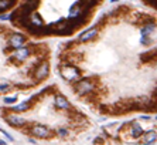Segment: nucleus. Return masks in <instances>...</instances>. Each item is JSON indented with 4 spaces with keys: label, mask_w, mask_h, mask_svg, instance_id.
I'll use <instances>...</instances> for the list:
<instances>
[{
    "label": "nucleus",
    "mask_w": 157,
    "mask_h": 145,
    "mask_svg": "<svg viewBox=\"0 0 157 145\" xmlns=\"http://www.w3.org/2000/svg\"><path fill=\"white\" fill-rule=\"evenodd\" d=\"M60 73H61L62 78L65 80V81H68V83H77V81L81 78V71H79L75 66H72V64H65V66H62Z\"/></svg>",
    "instance_id": "f257e3e1"
},
{
    "label": "nucleus",
    "mask_w": 157,
    "mask_h": 145,
    "mask_svg": "<svg viewBox=\"0 0 157 145\" xmlns=\"http://www.w3.org/2000/svg\"><path fill=\"white\" fill-rule=\"evenodd\" d=\"M31 100H29V101H24V103L21 104H17V105H13L12 107V111L14 112H23V111H27L30 107H31Z\"/></svg>",
    "instance_id": "f8f14e48"
},
{
    "label": "nucleus",
    "mask_w": 157,
    "mask_h": 145,
    "mask_svg": "<svg viewBox=\"0 0 157 145\" xmlns=\"http://www.w3.org/2000/svg\"><path fill=\"white\" fill-rule=\"evenodd\" d=\"M31 54V50H30V47H20L19 50H16L14 51V54H13V58H16L17 61H24V60H27L29 58V56Z\"/></svg>",
    "instance_id": "6e6552de"
},
{
    "label": "nucleus",
    "mask_w": 157,
    "mask_h": 145,
    "mask_svg": "<svg viewBox=\"0 0 157 145\" xmlns=\"http://www.w3.org/2000/svg\"><path fill=\"white\" fill-rule=\"evenodd\" d=\"M4 120H6V122H7L9 125L16 127V128L23 127V125H26V122H27L24 117L19 115L16 112H9V114H6V115H4Z\"/></svg>",
    "instance_id": "20e7f679"
},
{
    "label": "nucleus",
    "mask_w": 157,
    "mask_h": 145,
    "mask_svg": "<svg viewBox=\"0 0 157 145\" xmlns=\"http://www.w3.org/2000/svg\"><path fill=\"white\" fill-rule=\"evenodd\" d=\"M44 24V20H43V17L38 14L37 12H33L30 13L29 16V27H34V29H40V27H43ZM27 27V29H29Z\"/></svg>",
    "instance_id": "0eeeda50"
},
{
    "label": "nucleus",
    "mask_w": 157,
    "mask_h": 145,
    "mask_svg": "<svg viewBox=\"0 0 157 145\" xmlns=\"http://www.w3.org/2000/svg\"><path fill=\"white\" fill-rule=\"evenodd\" d=\"M111 2H112V3H116V2H118V0H111Z\"/></svg>",
    "instance_id": "5701e85b"
},
{
    "label": "nucleus",
    "mask_w": 157,
    "mask_h": 145,
    "mask_svg": "<svg viewBox=\"0 0 157 145\" xmlns=\"http://www.w3.org/2000/svg\"><path fill=\"white\" fill-rule=\"evenodd\" d=\"M154 30H156V24H154V23H152V24L147 23V24L142 29V36H149V34L153 33Z\"/></svg>",
    "instance_id": "4468645a"
},
{
    "label": "nucleus",
    "mask_w": 157,
    "mask_h": 145,
    "mask_svg": "<svg viewBox=\"0 0 157 145\" xmlns=\"http://www.w3.org/2000/svg\"><path fill=\"white\" fill-rule=\"evenodd\" d=\"M156 120H157V115H156Z\"/></svg>",
    "instance_id": "b1692460"
},
{
    "label": "nucleus",
    "mask_w": 157,
    "mask_h": 145,
    "mask_svg": "<svg viewBox=\"0 0 157 145\" xmlns=\"http://www.w3.org/2000/svg\"><path fill=\"white\" fill-rule=\"evenodd\" d=\"M154 97H157V88L154 90Z\"/></svg>",
    "instance_id": "4be33fe9"
},
{
    "label": "nucleus",
    "mask_w": 157,
    "mask_h": 145,
    "mask_svg": "<svg viewBox=\"0 0 157 145\" xmlns=\"http://www.w3.org/2000/svg\"><path fill=\"white\" fill-rule=\"evenodd\" d=\"M143 134H145V131L142 128V125L137 124V122H133L132 127H130V135L133 138H140Z\"/></svg>",
    "instance_id": "9b49d317"
},
{
    "label": "nucleus",
    "mask_w": 157,
    "mask_h": 145,
    "mask_svg": "<svg viewBox=\"0 0 157 145\" xmlns=\"http://www.w3.org/2000/svg\"><path fill=\"white\" fill-rule=\"evenodd\" d=\"M0 132L3 134V135H4V137H6V138H9V140H10V141H14V138H13L12 135H10V134L7 132V131H4V129H0Z\"/></svg>",
    "instance_id": "6ab92c4d"
},
{
    "label": "nucleus",
    "mask_w": 157,
    "mask_h": 145,
    "mask_svg": "<svg viewBox=\"0 0 157 145\" xmlns=\"http://www.w3.org/2000/svg\"><path fill=\"white\" fill-rule=\"evenodd\" d=\"M58 135H60V137H67V135H68V129L67 128H60L58 129Z\"/></svg>",
    "instance_id": "a211bd4d"
},
{
    "label": "nucleus",
    "mask_w": 157,
    "mask_h": 145,
    "mask_svg": "<svg viewBox=\"0 0 157 145\" xmlns=\"http://www.w3.org/2000/svg\"><path fill=\"white\" fill-rule=\"evenodd\" d=\"M12 14H0V20H10Z\"/></svg>",
    "instance_id": "aec40b11"
},
{
    "label": "nucleus",
    "mask_w": 157,
    "mask_h": 145,
    "mask_svg": "<svg viewBox=\"0 0 157 145\" xmlns=\"http://www.w3.org/2000/svg\"><path fill=\"white\" fill-rule=\"evenodd\" d=\"M54 104H55V107L60 108V110H70L71 108L70 101H68L64 96H61V94H57V96H55V98H54Z\"/></svg>",
    "instance_id": "1a4fd4ad"
},
{
    "label": "nucleus",
    "mask_w": 157,
    "mask_h": 145,
    "mask_svg": "<svg viewBox=\"0 0 157 145\" xmlns=\"http://www.w3.org/2000/svg\"><path fill=\"white\" fill-rule=\"evenodd\" d=\"M16 101H17V97H6L3 100L4 104H13V103H16Z\"/></svg>",
    "instance_id": "f3484780"
},
{
    "label": "nucleus",
    "mask_w": 157,
    "mask_h": 145,
    "mask_svg": "<svg viewBox=\"0 0 157 145\" xmlns=\"http://www.w3.org/2000/svg\"><path fill=\"white\" fill-rule=\"evenodd\" d=\"M143 140H145L147 144H154L156 140H157V132L154 131V129H150V131L143 134Z\"/></svg>",
    "instance_id": "ddd939ff"
},
{
    "label": "nucleus",
    "mask_w": 157,
    "mask_h": 145,
    "mask_svg": "<svg viewBox=\"0 0 157 145\" xmlns=\"http://www.w3.org/2000/svg\"><path fill=\"white\" fill-rule=\"evenodd\" d=\"M74 88L79 96H87V94L94 92V90H95V81L91 78H79L75 83Z\"/></svg>",
    "instance_id": "f03ea898"
},
{
    "label": "nucleus",
    "mask_w": 157,
    "mask_h": 145,
    "mask_svg": "<svg viewBox=\"0 0 157 145\" xmlns=\"http://www.w3.org/2000/svg\"><path fill=\"white\" fill-rule=\"evenodd\" d=\"M24 43H26V36L21 33H13L9 37V46L13 50H19L20 47L24 46Z\"/></svg>",
    "instance_id": "39448f33"
},
{
    "label": "nucleus",
    "mask_w": 157,
    "mask_h": 145,
    "mask_svg": "<svg viewBox=\"0 0 157 145\" xmlns=\"http://www.w3.org/2000/svg\"><path fill=\"white\" fill-rule=\"evenodd\" d=\"M30 132H31V135H34V137H37V138H50L51 135V131L48 129V127L41 125V124L33 125L31 129H30Z\"/></svg>",
    "instance_id": "423d86ee"
},
{
    "label": "nucleus",
    "mask_w": 157,
    "mask_h": 145,
    "mask_svg": "<svg viewBox=\"0 0 157 145\" xmlns=\"http://www.w3.org/2000/svg\"><path fill=\"white\" fill-rule=\"evenodd\" d=\"M0 145H7V144H6V142H4L3 140H0Z\"/></svg>",
    "instance_id": "412c9836"
},
{
    "label": "nucleus",
    "mask_w": 157,
    "mask_h": 145,
    "mask_svg": "<svg viewBox=\"0 0 157 145\" xmlns=\"http://www.w3.org/2000/svg\"><path fill=\"white\" fill-rule=\"evenodd\" d=\"M16 0H0V12H6L14 4Z\"/></svg>",
    "instance_id": "2eb2a0df"
},
{
    "label": "nucleus",
    "mask_w": 157,
    "mask_h": 145,
    "mask_svg": "<svg viewBox=\"0 0 157 145\" xmlns=\"http://www.w3.org/2000/svg\"><path fill=\"white\" fill-rule=\"evenodd\" d=\"M140 43L142 44H150V43H152V38H150V36H142Z\"/></svg>",
    "instance_id": "dca6fc26"
},
{
    "label": "nucleus",
    "mask_w": 157,
    "mask_h": 145,
    "mask_svg": "<svg viewBox=\"0 0 157 145\" xmlns=\"http://www.w3.org/2000/svg\"><path fill=\"white\" fill-rule=\"evenodd\" d=\"M48 74H50V63L47 61V60H44V61L40 63V64H38L33 71L34 78L37 80V81L46 80L47 77H48Z\"/></svg>",
    "instance_id": "7ed1b4c3"
},
{
    "label": "nucleus",
    "mask_w": 157,
    "mask_h": 145,
    "mask_svg": "<svg viewBox=\"0 0 157 145\" xmlns=\"http://www.w3.org/2000/svg\"><path fill=\"white\" fill-rule=\"evenodd\" d=\"M96 36H98V29L92 27V29H88L87 31H84V33L79 36V42H82V43L91 42V40H94Z\"/></svg>",
    "instance_id": "9d476101"
}]
</instances>
